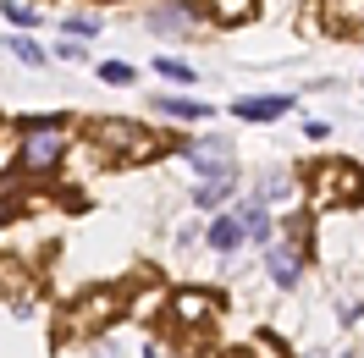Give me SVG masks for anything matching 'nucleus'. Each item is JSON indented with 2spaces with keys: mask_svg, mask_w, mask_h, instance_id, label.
<instances>
[{
  "mask_svg": "<svg viewBox=\"0 0 364 358\" xmlns=\"http://www.w3.org/2000/svg\"><path fill=\"white\" fill-rule=\"evenodd\" d=\"M11 171L23 182H50L61 177V166L67 155L77 149V127H72V116H23L17 127H11Z\"/></svg>",
  "mask_w": 364,
  "mask_h": 358,
  "instance_id": "obj_1",
  "label": "nucleus"
},
{
  "mask_svg": "<svg viewBox=\"0 0 364 358\" xmlns=\"http://www.w3.org/2000/svg\"><path fill=\"white\" fill-rule=\"evenodd\" d=\"M83 138L94 143V155L105 160V166H138V160H160L166 149H171L160 133L138 127V121H127V116H100V121L83 127Z\"/></svg>",
  "mask_w": 364,
  "mask_h": 358,
  "instance_id": "obj_2",
  "label": "nucleus"
},
{
  "mask_svg": "<svg viewBox=\"0 0 364 358\" xmlns=\"http://www.w3.org/2000/svg\"><path fill=\"white\" fill-rule=\"evenodd\" d=\"M221 314H227V303L210 287H171V298H166V325L177 342H205L221 325Z\"/></svg>",
  "mask_w": 364,
  "mask_h": 358,
  "instance_id": "obj_3",
  "label": "nucleus"
},
{
  "mask_svg": "<svg viewBox=\"0 0 364 358\" xmlns=\"http://www.w3.org/2000/svg\"><path fill=\"white\" fill-rule=\"evenodd\" d=\"M259 265H265V281H271L276 292H293L304 276H309V237H304V221H282V232H276L271 243L259 248Z\"/></svg>",
  "mask_w": 364,
  "mask_h": 358,
  "instance_id": "obj_4",
  "label": "nucleus"
},
{
  "mask_svg": "<svg viewBox=\"0 0 364 358\" xmlns=\"http://www.w3.org/2000/svg\"><path fill=\"white\" fill-rule=\"evenodd\" d=\"M309 177H315L309 182L315 210H337V204H359L364 199V171L353 160H326V166H315Z\"/></svg>",
  "mask_w": 364,
  "mask_h": 358,
  "instance_id": "obj_5",
  "label": "nucleus"
},
{
  "mask_svg": "<svg viewBox=\"0 0 364 358\" xmlns=\"http://www.w3.org/2000/svg\"><path fill=\"white\" fill-rule=\"evenodd\" d=\"M144 23L155 28L160 39H193L205 28V0H149Z\"/></svg>",
  "mask_w": 364,
  "mask_h": 358,
  "instance_id": "obj_6",
  "label": "nucleus"
},
{
  "mask_svg": "<svg viewBox=\"0 0 364 358\" xmlns=\"http://www.w3.org/2000/svg\"><path fill=\"white\" fill-rule=\"evenodd\" d=\"M116 314H122V287H94V292H83V298L67 309V331L72 336H89V331L100 336Z\"/></svg>",
  "mask_w": 364,
  "mask_h": 358,
  "instance_id": "obj_7",
  "label": "nucleus"
},
{
  "mask_svg": "<svg viewBox=\"0 0 364 358\" xmlns=\"http://www.w3.org/2000/svg\"><path fill=\"white\" fill-rule=\"evenodd\" d=\"M177 155H182V166H188L193 177H210V171H227V166H237V155H232V138H227V133L182 138Z\"/></svg>",
  "mask_w": 364,
  "mask_h": 358,
  "instance_id": "obj_8",
  "label": "nucleus"
},
{
  "mask_svg": "<svg viewBox=\"0 0 364 358\" xmlns=\"http://www.w3.org/2000/svg\"><path fill=\"white\" fill-rule=\"evenodd\" d=\"M166 298H171V287H166L160 276H138V281L122 287V314H127V320H160V314H166Z\"/></svg>",
  "mask_w": 364,
  "mask_h": 358,
  "instance_id": "obj_9",
  "label": "nucleus"
},
{
  "mask_svg": "<svg viewBox=\"0 0 364 358\" xmlns=\"http://www.w3.org/2000/svg\"><path fill=\"white\" fill-rule=\"evenodd\" d=\"M237 188H243V177H237V166H227V171H210V177H199L193 188H188V204L193 210H227V204H237Z\"/></svg>",
  "mask_w": 364,
  "mask_h": 358,
  "instance_id": "obj_10",
  "label": "nucleus"
},
{
  "mask_svg": "<svg viewBox=\"0 0 364 358\" xmlns=\"http://www.w3.org/2000/svg\"><path fill=\"white\" fill-rule=\"evenodd\" d=\"M205 243H210V254H221V259H232L237 248L249 243V226H243V215H237V204H227V210H210Z\"/></svg>",
  "mask_w": 364,
  "mask_h": 358,
  "instance_id": "obj_11",
  "label": "nucleus"
},
{
  "mask_svg": "<svg viewBox=\"0 0 364 358\" xmlns=\"http://www.w3.org/2000/svg\"><path fill=\"white\" fill-rule=\"evenodd\" d=\"M232 116L249 127H276L282 116H293V94H243V99H232Z\"/></svg>",
  "mask_w": 364,
  "mask_h": 358,
  "instance_id": "obj_12",
  "label": "nucleus"
},
{
  "mask_svg": "<svg viewBox=\"0 0 364 358\" xmlns=\"http://www.w3.org/2000/svg\"><path fill=\"white\" fill-rule=\"evenodd\" d=\"M298 188H304V177H298L293 166H265L259 182H254V199L271 204V210H287V204L298 199Z\"/></svg>",
  "mask_w": 364,
  "mask_h": 358,
  "instance_id": "obj_13",
  "label": "nucleus"
},
{
  "mask_svg": "<svg viewBox=\"0 0 364 358\" xmlns=\"http://www.w3.org/2000/svg\"><path fill=\"white\" fill-rule=\"evenodd\" d=\"M149 111L166 116V121H188V127H199V121H210V116H215L199 94H149Z\"/></svg>",
  "mask_w": 364,
  "mask_h": 358,
  "instance_id": "obj_14",
  "label": "nucleus"
},
{
  "mask_svg": "<svg viewBox=\"0 0 364 358\" xmlns=\"http://www.w3.org/2000/svg\"><path fill=\"white\" fill-rule=\"evenodd\" d=\"M326 33H364V0H320Z\"/></svg>",
  "mask_w": 364,
  "mask_h": 358,
  "instance_id": "obj_15",
  "label": "nucleus"
},
{
  "mask_svg": "<svg viewBox=\"0 0 364 358\" xmlns=\"http://www.w3.org/2000/svg\"><path fill=\"white\" fill-rule=\"evenodd\" d=\"M237 215H243V226H249V243L254 248H265L276 232H282L276 210H271V204H259V199H237Z\"/></svg>",
  "mask_w": 364,
  "mask_h": 358,
  "instance_id": "obj_16",
  "label": "nucleus"
},
{
  "mask_svg": "<svg viewBox=\"0 0 364 358\" xmlns=\"http://www.w3.org/2000/svg\"><path fill=\"white\" fill-rule=\"evenodd\" d=\"M205 17L221 28H237L249 17H259V0H205Z\"/></svg>",
  "mask_w": 364,
  "mask_h": 358,
  "instance_id": "obj_17",
  "label": "nucleus"
},
{
  "mask_svg": "<svg viewBox=\"0 0 364 358\" xmlns=\"http://www.w3.org/2000/svg\"><path fill=\"white\" fill-rule=\"evenodd\" d=\"M155 77H160V83H171V89H193V83H199V67L166 50V55H155Z\"/></svg>",
  "mask_w": 364,
  "mask_h": 358,
  "instance_id": "obj_18",
  "label": "nucleus"
},
{
  "mask_svg": "<svg viewBox=\"0 0 364 358\" xmlns=\"http://www.w3.org/2000/svg\"><path fill=\"white\" fill-rule=\"evenodd\" d=\"M6 50H11L23 67H50V50L33 39V28H17V33H6Z\"/></svg>",
  "mask_w": 364,
  "mask_h": 358,
  "instance_id": "obj_19",
  "label": "nucleus"
},
{
  "mask_svg": "<svg viewBox=\"0 0 364 358\" xmlns=\"http://www.w3.org/2000/svg\"><path fill=\"white\" fill-rule=\"evenodd\" d=\"M61 33H77V39H100V33H105V17H100V11H67V17H61Z\"/></svg>",
  "mask_w": 364,
  "mask_h": 358,
  "instance_id": "obj_20",
  "label": "nucleus"
},
{
  "mask_svg": "<svg viewBox=\"0 0 364 358\" xmlns=\"http://www.w3.org/2000/svg\"><path fill=\"white\" fill-rule=\"evenodd\" d=\"M0 17H6L11 28H39L45 11H39V6H28V0H0Z\"/></svg>",
  "mask_w": 364,
  "mask_h": 358,
  "instance_id": "obj_21",
  "label": "nucleus"
},
{
  "mask_svg": "<svg viewBox=\"0 0 364 358\" xmlns=\"http://www.w3.org/2000/svg\"><path fill=\"white\" fill-rule=\"evenodd\" d=\"M100 83L105 89H127V83H138V67L133 61H100Z\"/></svg>",
  "mask_w": 364,
  "mask_h": 358,
  "instance_id": "obj_22",
  "label": "nucleus"
},
{
  "mask_svg": "<svg viewBox=\"0 0 364 358\" xmlns=\"http://www.w3.org/2000/svg\"><path fill=\"white\" fill-rule=\"evenodd\" d=\"M50 55H55V61H72V67H83V61H89V45H83L77 33H61V39L50 45Z\"/></svg>",
  "mask_w": 364,
  "mask_h": 358,
  "instance_id": "obj_23",
  "label": "nucleus"
},
{
  "mask_svg": "<svg viewBox=\"0 0 364 358\" xmlns=\"http://www.w3.org/2000/svg\"><path fill=\"white\" fill-rule=\"evenodd\" d=\"M359 314H364V298H353V292L337 298V325H342V331H353V325H359Z\"/></svg>",
  "mask_w": 364,
  "mask_h": 358,
  "instance_id": "obj_24",
  "label": "nucleus"
},
{
  "mask_svg": "<svg viewBox=\"0 0 364 358\" xmlns=\"http://www.w3.org/2000/svg\"><path fill=\"white\" fill-rule=\"evenodd\" d=\"M193 243H205V221H182L177 226V248H193Z\"/></svg>",
  "mask_w": 364,
  "mask_h": 358,
  "instance_id": "obj_25",
  "label": "nucleus"
},
{
  "mask_svg": "<svg viewBox=\"0 0 364 358\" xmlns=\"http://www.w3.org/2000/svg\"><path fill=\"white\" fill-rule=\"evenodd\" d=\"M304 138H309V143H326V138H331V121H320V116H304Z\"/></svg>",
  "mask_w": 364,
  "mask_h": 358,
  "instance_id": "obj_26",
  "label": "nucleus"
},
{
  "mask_svg": "<svg viewBox=\"0 0 364 358\" xmlns=\"http://www.w3.org/2000/svg\"><path fill=\"white\" fill-rule=\"evenodd\" d=\"M138 358H171V347H166V342H149V347H138Z\"/></svg>",
  "mask_w": 364,
  "mask_h": 358,
  "instance_id": "obj_27",
  "label": "nucleus"
},
{
  "mask_svg": "<svg viewBox=\"0 0 364 358\" xmlns=\"http://www.w3.org/2000/svg\"><path fill=\"white\" fill-rule=\"evenodd\" d=\"M94 353H100V358H116V347L105 342V336H100V342H94Z\"/></svg>",
  "mask_w": 364,
  "mask_h": 358,
  "instance_id": "obj_28",
  "label": "nucleus"
},
{
  "mask_svg": "<svg viewBox=\"0 0 364 358\" xmlns=\"http://www.w3.org/2000/svg\"><path fill=\"white\" fill-rule=\"evenodd\" d=\"M342 358H364V353H342Z\"/></svg>",
  "mask_w": 364,
  "mask_h": 358,
  "instance_id": "obj_29",
  "label": "nucleus"
}]
</instances>
